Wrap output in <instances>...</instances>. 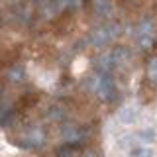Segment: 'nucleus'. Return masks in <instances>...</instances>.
<instances>
[{
  "instance_id": "f257e3e1",
  "label": "nucleus",
  "mask_w": 157,
  "mask_h": 157,
  "mask_svg": "<svg viewBox=\"0 0 157 157\" xmlns=\"http://www.w3.org/2000/svg\"><path fill=\"white\" fill-rule=\"evenodd\" d=\"M94 92L104 102H114L118 98V90H116L114 78L110 77V73H100L94 78Z\"/></svg>"
},
{
  "instance_id": "f03ea898",
  "label": "nucleus",
  "mask_w": 157,
  "mask_h": 157,
  "mask_svg": "<svg viewBox=\"0 0 157 157\" xmlns=\"http://www.w3.org/2000/svg\"><path fill=\"white\" fill-rule=\"evenodd\" d=\"M116 26L114 24H104V26H100V28H96L94 32H90V37H88V41L92 43V45H96V47H100V45H104V43H108L112 37L116 36Z\"/></svg>"
},
{
  "instance_id": "7ed1b4c3",
  "label": "nucleus",
  "mask_w": 157,
  "mask_h": 157,
  "mask_svg": "<svg viewBox=\"0 0 157 157\" xmlns=\"http://www.w3.org/2000/svg\"><path fill=\"white\" fill-rule=\"evenodd\" d=\"M82 145L85 144H69V141H65L63 145H59L55 149V157H75L78 151H82Z\"/></svg>"
},
{
  "instance_id": "20e7f679",
  "label": "nucleus",
  "mask_w": 157,
  "mask_h": 157,
  "mask_svg": "<svg viewBox=\"0 0 157 157\" xmlns=\"http://www.w3.org/2000/svg\"><path fill=\"white\" fill-rule=\"evenodd\" d=\"M6 77H8V81L12 82V85H20V82L26 81V69H24L22 65H14V67L8 69Z\"/></svg>"
},
{
  "instance_id": "39448f33",
  "label": "nucleus",
  "mask_w": 157,
  "mask_h": 157,
  "mask_svg": "<svg viewBox=\"0 0 157 157\" xmlns=\"http://www.w3.org/2000/svg\"><path fill=\"white\" fill-rule=\"evenodd\" d=\"M110 10H112L110 0H94V12L98 16H108Z\"/></svg>"
},
{
  "instance_id": "423d86ee",
  "label": "nucleus",
  "mask_w": 157,
  "mask_h": 157,
  "mask_svg": "<svg viewBox=\"0 0 157 157\" xmlns=\"http://www.w3.org/2000/svg\"><path fill=\"white\" fill-rule=\"evenodd\" d=\"M147 77H149L151 82L157 85V57L149 59V63H147Z\"/></svg>"
},
{
  "instance_id": "0eeeda50",
  "label": "nucleus",
  "mask_w": 157,
  "mask_h": 157,
  "mask_svg": "<svg viewBox=\"0 0 157 157\" xmlns=\"http://www.w3.org/2000/svg\"><path fill=\"white\" fill-rule=\"evenodd\" d=\"M151 149H147V147H136V149H132L130 157H151Z\"/></svg>"
},
{
  "instance_id": "6e6552de",
  "label": "nucleus",
  "mask_w": 157,
  "mask_h": 157,
  "mask_svg": "<svg viewBox=\"0 0 157 157\" xmlns=\"http://www.w3.org/2000/svg\"><path fill=\"white\" fill-rule=\"evenodd\" d=\"M140 140H144V141H153V140H155V132H153V130H141V132H140Z\"/></svg>"
},
{
  "instance_id": "1a4fd4ad",
  "label": "nucleus",
  "mask_w": 157,
  "mask_h": 157,
  "mask_svg": "<svg viewBox=\"0 0 157 157\" xmlns=\"http://www.w3.org/2000/svg\"><path fill=\"white\" fill-rule=\"evenodd\" d=\"M82 2L85 0H65V6L67 10H77L78 6H82Z\"/></svg>"
},
{
  "instance_id": "9d476101",
  "label": "nucleus",
  "mask_w": 157,
  "mask_h": 157,
  "mask_svg": "<svg viewBox=\"0 0 157 157\" xmlns=\"http://www.w3.org/2000/svg\"><path fill=\"white\" fill-rule=\"evenodd\" d=\"M81 157H100V151L98 149H85Z\"/></svg>"
}]
</instances>
